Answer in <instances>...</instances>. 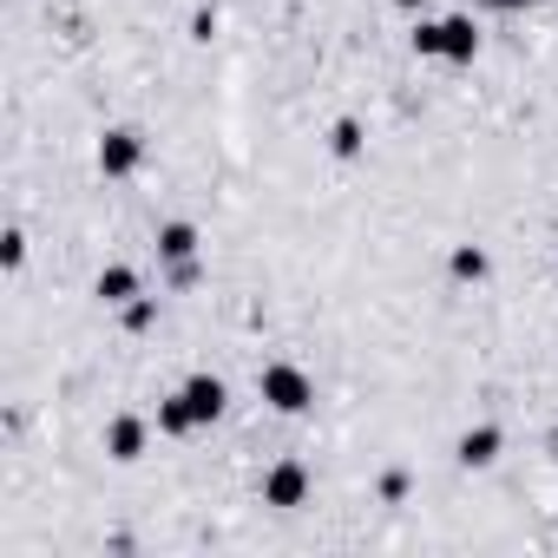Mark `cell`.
<instances>
[{
	"instance_id": "obj_1",
	"label": "cell",
	"mask_w": 558,
	"mask_h": 558,
	"mask_svg": "<svg viewBox=\"0 0 558 558\" xmlns=\"http://www.w3.org/2000/svg\"><path fill=\"white\" fill-rule=\"evenodd\" d=\"M256 395H263L276 414H310V408H316V381H310V368H296V362L256 368Z\"/></svg>"
},
{
	"instance_id": "obj_2",
	"label": "cell",
	"mask_w": 558,
	"mask_h": 558,
	"mask_svg": "<svg viewBox=\"0 0 558 558\" xmlns=\"http://www.w3.org/2000/svg\"><path fill=\"white\" fill-rule=\"evenodd\" d=\"M93 165H99V178H132V171L145 165V138H138L132 125H106V132H99Z\"/></svg>"
},
{
	"instance_id": "obj_3",
	"label": "cell",
	"mask_w": 558,
	"mask_h": 558,
	"mask_svg": "<svg viewBox=\"0 0 558 558\" xmlns=\"http://www.w3.org/2000/svg\"><path fill=\"white\" fill-rule=\"evenodd\" d=\"M310 466L303 460H276L269 473H263V506H276V512H296V506H310Z\"/></svg>"
},
{
	"instance_id": "obj_4",
	"label": "cell",
	"mask_w": 558,
	"mask_h": 558,
	"mask_svg": "<svg viewBox=\"0 0 558 558\" xmlns=\"http://www.w3.org/2000/svg\"><path fill=\"white\" fill-rule=\"evenodd\" d=\"M499 453H506V434H499L493 421H480V427H466V434L453 440V460H460L466 473H486V466H493Z\"/></svg>"
},
{
	"instance_id": "obj_5",
	"label": "cell",
	"mask_w": 558,
	"mask_h": 558,
	"mask_svg": "<svg viewBox=\"0 0 558 558\" xmlns=\"http://www.w3.org/2000/svg\"><path fill=\"white\" fill-rule=\"evenodd\" d=\"M473 53H480V27H473V14H447V21H440V60L473 66Z\"/></svg>"
},
{
	"instance_id": "obj_6",
	"label": "cell",
	"mask_w": 558,
	"mask_h": 558,
	"mask_svg": "<svg viewBox=\"0 0 558 558\" xmlns=\"http://www.w3.org/2000/svg\"><path fill=\"white\" fill-rule=\"evenodd\" d=\"M178 395H184V408H191V421H197V427H210V421L223 414V401H230L217 375H191V381H184Z\"/></svg>"
},
{
	"instance_id": "obj_7",
	"label": "cell",
	"mask_w": 558,
	"mask_h": 558,
	"mask_svg": "<svg viewBox=\"0 0 558 558\" xmlns=\"http://www.w3.org/2000/svg\"><path fill=\"white\" fill-rule=\"evenodd\" d=\"M145 440H151V427H145L138 414H119V421L106 427V460H119V466H132V460L145 453Z\"/></svg>"
},
{
	"instance_id": "obj_8",
	"label": "cell",
	"mask_w": 558,
	"mask_h": 558,
	"mask_svg": "<svg viewBox=\"0 0 558 558\" xmlns=\"http://www.w3.org/2000/svg\"><path fill=\"white\" fill-rule=\"evenodd\" d=\"M197 223H184V217H171V223H158V256L165 263H197Z\"/></svg>"
},
{
	"instance_id": "obj_9",
	"label": "cell",
	"mask_w": 558,
	"mask_h": 558,
	"mask_svg": "<svg viewBox=\"0 0 558 558\" xmlns=\"http://www.w3.org/2000/svg\"><path fill=\"white\" fill-rule=\"evenodd\" d=\"M93 290H99V303H112V310H125V303L138 296V269H132V263H106Z\"/></svg>"
},
{
	"instance_id": "obj_10",
	"label": "cell",
	"mask_w": 558,
	"mask_h": 558,
	"mask_svg": "<svg viewBox=\"0 0 558 558\" xmlns=\"http://www.w3.org/2000/svg\"><path fill=\"white\" fill-rule=\"evenodd\" d=\"M447 269L460 276V283H486V276H493V256H486L480 243H453V256H447Z\"/></svg>"
},
{
	"instance_id": "obj_11",
	"label": "cell",
	"mask_w": 558,
	"mask_h": 558,
	"mask_svg": "<svg viewBox=\"0 0 558 558\" xmlns=\"http://www.w3.org/2000/svg\"><path fill=\"white\" fill-rule=\"evenodd\" d=\"M158 434H165V440H184V434H197V421H191L184 395H165V401H158Z\"/></svg>"
},
{
	"instance_id": "obj_12",
	"label": "cell",
	"mask_w": 558,
	"mask_h": 558,
	"mask_svg": "<svg viewBox=\"0 0 558 558\" xmlns=\"http://www.w3.org/2000/svg\"><path fill=\"white\" fill-rule=\"evenodd\" d=\"M362 145H368L362 119H336V125H329V151H336V158H362Z\"/></svg>"
},
{
	"instance_id": "obj_13",
	"label": "cell",
	"mask_w": 558,
	"mask_h": 558,
	"mask_svg": "<svg viewBox=\"0 0 558 558\" xmlns=\"http://www.w3.org/2000/svg\"><path fill=\"white\" fill-rule=\"evenodd\" d=\"M151 323H158V296H132V303H125V329H132V336H145Z\"/></svg>"
},
{
	"instance_id": "obj_14",
	"label": "cell",
	"mask_w": 558,
	"mask_h": 558,
	"mask_svg": "<svg viewBox=\"0 0 558 558\" xmlns=\"http://www.w3.org/2000/svg\"><path fill=\"white\" fill-rule=\"evenodd\" d=\"M408 47H414V60H440V21H421Z\"/></svg>"
},
{
	"instance_id": "obj_15",
	"label": "cell",
	"mask_w": 558,
	"mask_h": 558,
	"mask_svg": "<svg viewBox=\"0 0 558 558\" xmlns=\"http://www.w3.org/2000/svg\"><path fill=\"white\" fill-rule=\"evenodd\" d=\"M21 263H27V230H8V236H0V269L14 276Z\"/></svg>"
},
{
	"instance_id": "obj_16",
	"label": "cell",
	"mask_w": 558,
	"mask_h": 558,
	"mask_svg": "<svg viewBox=\"0 0 558 558\" xmlns=\"http://www.w3.org/2000/svg\"><path fill=\"white\" fill-rule=\"evenodd\" d=\"M408 486H414V480H408V466H388V473H381V499H388V506H401V499H408Z\"/></svg>"
},
{
	"instance_id": "obj_17",
	"label": "cell",
	"mask_w": 558,
	"mask_h": 558,
	"mask_svg": "<svg viewBox=\"0 0 558 558\" xmlns=\"http://www.w3.org/2000/svg\"><path fill=\"white\" fill-rule=\"evenodd\" d=\"M217 34V14H191V40H210Z\"/></svg>"
},
{
	"instance_id": "obj_18",
	"label": "cell",
	"mask_w": 558,
	"mask_h": 558,
	"mask_svg": "<svg viewBox=\"0 0 558 558\" xmlns=\"http://www.w3.org/2000/svg\"><path fill=\"white\" fill-rule=\"evenodd\" d=\"M493 14H519V8H532V0H486Z\"/></svg>"
},
{
	"instance_id": "obj_19",
	"label": "cell",
	"mask_w": 558,
	"mask_h": 558,
	"mask_svg": "<svg viewBox=\"0 0 558 558\" xmlns=\"http://www.w3.org/2000/svg\"><path fill=\"white\" fill-rule=\"evenodd\" d=\"M395 8H408V14H414V8H427V0H395Z\"/></svg>"
}]
</instances>
